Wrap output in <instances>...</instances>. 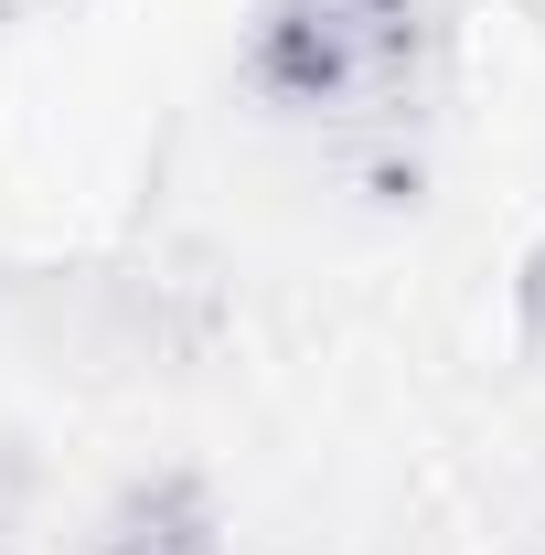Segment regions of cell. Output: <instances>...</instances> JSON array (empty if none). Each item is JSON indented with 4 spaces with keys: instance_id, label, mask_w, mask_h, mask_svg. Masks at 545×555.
Returning <instances> with one entry per match:
<instances>
[{
    "instance_id": "6da1fadb",
    "label": "cell",
    "mask_w": 545,
    "mask_h": 555,
    "mask_svg": "<svg viewBox=\"0 0 545 555\" xmlns=\"http://www.w3.org/2000/svg\"><path fill=\"white\" fill-rule=\"evenodd\" d=\"M428 0H257L246 11V86L289 118H332L396 96Z\"/></svg>"
},
{
    "instance_id": "3957f363",
    "label": "cell",
    "mask_w": 545,
    "mask_h": 555,
    "mask_svg": "<svg viewBox=\"0 0 545 555\" xmlns=\"http://www.w3.org/2000/svg\"><path fill=\"white\" fill-rule=\"evenodd\" d=\"M514 332H524V352L545 363V235L524 246V268H514Z\"/></svg>"
},
{
    "instance_id": "7a4b0ae2",
    "label": "cell",
    "mask_w": 545,
    "mask_h": 555,
    "mask_svg": "<svg viewBox=\"0 0 545 555\" xmlns=\"http://www.w3.org/2000/svg\"><path fill=\"white\" fill-rule=\"evenodd\" d=\"M75 555H225V491H214L193 460L129 470V481L86 513Z\"/></svg>"
},
{
    "instance_id": "277c9868",
    "label": "cell",
    "mask_w": 545,
    "mask_h": 555,
    "mask_svg": "<svg viewBox=\"0 0 545 555\" xmlns=\"http://www.w3.org/2000/svg\"><path fill=\"white\" fill-rule=\"evenodd\" d=\"M22 502H33V460L0 438V555H22Z\"/></svg>"
}]
</instances>
